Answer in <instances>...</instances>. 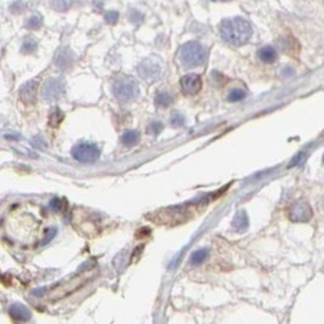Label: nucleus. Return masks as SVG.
I'll list each match as a JSON object with an SVG mask.
<instances>
[{
  "label": "nucleus",
  "instance_id": "6ab92c4d",
  "mask_svg": "<svg viewBox=\"0 0 324 324\" xmlns=\"http://www.w3.org/2000/svg\"><path fill=\"white\" fill-rule=\"evenodd\" d=\"M37 49V43L34 42L32 38H27L23 42L22 44V53H26V54H31L33 53V51H36Z\"/></svg>",
  "mask_w": 324,
  "mask_h": 324
},
{
  "label": "nucleus",
  "instance_id": "9b49d317",
  "mask_svg": "<svg viewBox=\"0 0 324 324\" xmlns=\"http://www.w3.org/2000/svg\"><path fill=\"white\" fill-rule=\"evenodd\" d=\"M248 215L244 210H241L237 213V215L234 216L233 221H232V226L237 232H244L245 230L248 228Z\"/></svg>",
  "mask_w": 324,
  "mask_h": 324
},
{
  "label": "nucleus",
  "instance_id": "4be33fe9",
  "mask_svg": "<svg viewBox=\"0 0 324 324\" xmlns=\"http://www.w3.org/2000/svg\"><path fill=\"white\" fill-rule=\"evenodd\" d=\"M185 117L180 113H174L172 117V125L176 126V128H180L185 124Z\"/></svg>",
  "mask_w": 324,
  "mask_h": 324
},
{
  "label": "nucleus",
  "instance_id": "b1692460",
  "mask_svg": "<svg viewBox=\"0 0 324 324\" xmlns=\"http://www.w3.org/2000/svg\"><path fill=\"white\" fill-rule=\"evenodd\" d=\"M51 5L55 7L56 10L66 11V10H68L69 7H71L72 3H68V2H55V3H51Z\"/></svg>",
  "mask_w": 324,
  "mask_h": 324
},
{
  "label": "nucleus",
  "instance_id": "f03ea898",
  "mask_svg": "<svg viewBox=\"0 0 324 324\" xmlns=\"http://www.w3.org/2000/svg\"><path fill=\"white\" fill-rule=\"evenodd\" d=\"M207 59V50L197 42L186 43L181 46L179 61L185 68H193L203 65Z\"/></svg>",
  "mask_w": 324,
  "mask_h": 324
},
{
  "label": "nucleus",
  "instance_id": "4468645a",
  "mask_svg": "<svg viewBox=\"0 0 324 324\" xmlns=\"http://www.w3.org/2000/svg\"><path fill=\"white\" fill-rule=\"evenodd\" d=\"M208 255H209V250L208 249H199V250L195 251L191 256V264L192 265H201L207 260Z\"/></svg>",
  "mask_w": 324,
  "mask_h": 324
},
{
  "label": "nucleus",
  "instance_id": "393cba45",
  "mask_svg": "<svg viewBox=\"0 0 324 324\" xmlns=\"http://www.w3.org/2000/svg\"><path fill=\"white\" fill-rule=\"evenodd\" d=\"M50 208L55 211H60L62 209V201L59 198H54L53 201L50 202Z\"/></svg>",
  "mask_w": 324,
  "mask_h": 324
},
{
  "label": "nucleus",
  "instance_id": "f8f14e48",
  "mask_svg": "<svg viewBox=\"0 0 324 324\" xmlns=\"http://www.w3.org/2000/svg\"><path fill=\"white\" fill-rule=\"evenodd\" d=\"M259 59L265 63H272L277 60V53L272 46H264L259 50Z\"/></svg>",
  "mask_w": 324,
  "mask_h": 324
},
{
  "label": "nucleus",
  "instance_id": "7ed1b4c3",
  "mask_svg": "<svg viewBox=\"0 0 324 324\" xmlns=\"http://www.w3.org/2000/svg\"><path fill=\"white\" fill-rule=\"evenodd\" d=\"M113 94L120 102H130L137 97L138 84L131 77L118 78L113 84Z\"/></svg>",
  "mask_w": 324,
  "mask_h": 324
},
{
  "label": "nucleus",
  "instance_id": "0eeeda50",
  "mask_svg": "<svg viewBox=\"0 0 324 324\" xmlns=\"http://www.w3.org/2000/svg\"><path fill=\"white\" fill-rule=\"evenodd\" d=\"M313 215L311 205L307 202L300 201L293 205L290 210V220L294 222H306Z\"/></svg>",
  "mask_w": 324,
  "mask_h": 324
},
{
  "label": "nucleus",
  "instance_id": "412c9836",
  "mask_svg": "<svg viewBox=\"0 0 324 324\" xmlns=\"http://www.w3.org/2000/svg\"><path fill=\"white\" fill-rule=\"evenodd\" d=\"M26 25H27V27L30 28V30H33V31L39 30V27L42 26V17L40 16L31 17V19H28V21Z\"/></svg>",
  "mask_w": 324,
  "mask_h": 324
},
{
  "label": "nucleus",
  "instance_id": "a211bd4d",
  "mask_svg": "<svg viewBox=\"0 0 324 324\" xmlns=\"http://www.w3.org/2000/svg\"><path fill=\"white\" fill-rule=\"evenodd\" d=\"M68 61L71 62V57H68V51H63L57 57V66H60L62 69L67 68L71 65V63H68Z\"/></svg>",
  "mask_w": 324,
  "mask_h": 324
},
{
  "label": "nucleus",
  "instance_id": "2eb2a0df",
  "mask_svg": "<svg viewBox=\"0 0 324 324\" xmlns=\"http://www.w3.org/2000/svg\"><path fill=\"white\" fill-rule=\"evenodd\" d=\"M63 117H65V115H63L62 111H61L60 108H55L50 113V115H49V125H50L51 128H57L61 124V121L63 120Z\"/></svg>",
  "mask_w": 324,
  "mask_h": 324
},
{
  "label": "nucleus",
  "instance_id": "ddd939ff",
  "mask_svg": "<svg viewBox=\"0 0 324 324\" xmlns=\"http://www.w3.org/2000/svg\"><path fill=\"white\" fill-rule=\"evenodd\" d=\"M140 141V134L136 130H129L121 136V143L126 147H132Z\"/></svg>",
  "mask_w": 324,
  "mask_h": 324
},
{
  "label": "nucleus",
  "instance_id": "dca6fc26",
  "mask_svg": "<svg viewBox=\"0 0 324 324\" xmlns=\"http://www.w3.org/2000/svg\"><path fill=\"white\" fill-rule=\"evenodd\" d=\"M154 103L158 107H168L173 103V96L168 92H160L155 96Z\"/></svg>",
  "mask_w": 324,
  "mask_h": 324
},
{
  "label": "nucleus",
  "instance_id": "f3484780",
  "mask_svg": "<svg viewBox=\"0 0 324 324\" xmlns=\"http://www.w3.org/2000/svg\"><path fill=\"white\" fill-rule=\"evenodd\" d=\"M247 96V92H245L243 89H239V88H236L233 89V90L230 91V94H228V101H231V102H238V101H241Z\"/></svg>",
  "mask_w": 324,
  "mask_h": 324
},
{
  "label": "nucleus",
  "instance_id": "6e6552de",
  "mask_svg": "<svg viewBox=\"0 0 324 324\" xmlns=\"http://www.w3.org/2000/svg\"><path fill=\"white\" fill-rule=\"evenodd\" d=\"M181 90L185 95L193 96L202 89V78L198 74H187L181 78Z\"/></svg>",
  "mask_w": 324,
  "mask_h": 324
},
{
  "label": "nucleus",
  "instance_id": "aec40b11",
  "mask_svg": "<svg viewBox=\"0 0 324 324\" xmlns=\"http://www.w3.org/2000/svg\"><path fill=\"white\" fill-rule=\"evenodd\" d=\"M161 130H163V124H161L160 121H153V123L149 124L148 128H147V132H148L149 135L157 136Z\"/></svg>",
  "mask_w": 324,
  "mask_h": 324
},
{
  "label": "nucleus",
  "instance_id": "9d476101",
  "mask_svg": "<svg viewBox=\"0 0 324 324\" xmlns=\"http://www.w3.org/2000/svg\"><path fill=\"white\" fill-rule=\"evenodd\" d=\"M9 312L15 319L21 320V322H26L31 318V311L26 306H23L22 303H14L9 308Z\"/></svg>",
  "mask_w": 324,
  "mask_h": 324
},
{
  "label": "nucleus",
  "instance_id": "f257e3e1",
  "mask_svg": "<svg viewBox=\"0 0 324 324\" xmlns=\"http://www.w3.org/2000/svg\"><path fill=\"white\" fill-rule=\"evenodd\" d=\"M221 37L230 44L241 46L250 39L253 34V27L247 20L241 17L225 20L220 26Z\"/></svg>",
  "mask_w": 324,
  "mask_h": 324
},
{
  "label": "nucleus",
  "instance_id": "39448f33",
  "mask_svg": "<svg viewBox=\"0 0 324 324\" xmlns=\"http://www.w3.org/2000/svg\"><path fill=\"white\" fill-rule=\"evenodd\" d=\"M138 76H140L144 82L153 83L159 79L161 74V66L158 60L155 59H146L138 65L137 67Z\"/></svg>",
  "mask_w": 324,
  "mask_h": 324
},
{
  "label": "nucleus",
  "instance_id": "a878e982",
  "mask_svg": "<svg viewBox=\"0 0 324 324\" xmlns=\"http://www.w3.org/2000/svg\"><path fill=\"white\" fill-rule=\"evenodd\" d=\"M55 234H56V228H51V230H49L48 234H46V237H45V239L42 242V244L44 245V244H46V243L50 242L51 239H53L55 237Z\"/></svg>",
  "mask_w": 324,
  "mask_h": 324
},
{
  "label": "nucleus",
  "instance_id": "5701e85b",
  "mask_svg": "<svg viewBox=\"0 0 324 324\" xmlns=\"http://www.w3.org/2000/svg\"><path fill=\"white\" fill-rule=\"evenodd\" d=\"M118 17H119V15H118L117 11H108V13L106 14L105 19L107 23H109V25H114V23L118 21Z\"/></svg>",
  "mask_w": 324,
  "mask_h": 324
},
{
  "label": "nucleus",
  "instance_id": "bb28decb",
  "mask_svg": "<svg viewBox=\"0 0 324 324\" xmlns=\"http://www.w3.org/2000/svg\"><path fill=\"white\" fill-rule=\"evenodd\" d=\"M323 164H324V155H323Z\"/></svg>",
  "mask_w": 324,
  "mask_h": 324
},
{
  "label": "nucleus",
  "instance_id": "423d86ee",
  "mask_svg": "<svg viewBox=\"0 0 324 324\" xmlns=\"http://www.w3.org/2000/svg\"><path fill=\"white\" fill-rule=\"evenodd\" d=\"M65 92V84L60 78H54L45 84L43 89V97L48 101H54L62 97Z\"/></svg>",
  "mask_w": 324,
  "mask_h": 324
},
{
  "label": "nucleus",
  "instance_id": "1a4fd4ad",
  "mask_svg": "<svg viewBox=\"0 0 324 324\" xmlns=\"http://www.w3.org/2000/svg\"><path fill=\"white\" fill-rule=\"evenodd\" d=\"M38 86L39 83L36 79L23 84L21 90H20V98H21L23 102L27 103V105L36 102L37 94H38Z\"/></svg>",
  "mask_w": 324,
  "mask_h": 324
},
{
  "label": "nucleus",
  "instance_id": "20e7f679",
  "mask_svg": "<svg viewBox=\"0 0 324 324\" xmlns=\"http://www.w3.org/2000/svg\"><path fill=\"white\" fill-rule=\"evenodd\" d=\"M72 155L74 159L82 163H94L100 158V149L96 144L79 143L73 147Z\"/></svg>",
  "mask_w": 324,
  "mask_h": 324
}]
</instances>
